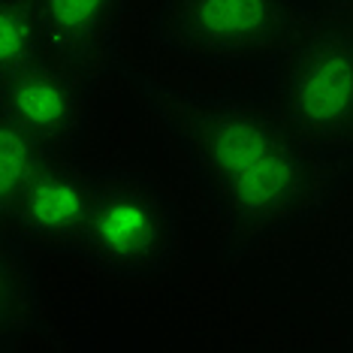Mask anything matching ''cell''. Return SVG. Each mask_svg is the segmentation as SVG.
<instances>
[{
    "instance_id": "1",
    "label": "cell",
    "mask_w": 353,
    "mask_h": 353,
    "mask_svg": "<svg viewBox=\"0 0 353 353\" xmlns=\"http://www.w3.org/2000/svg\"><path fill=\"white\" fill-rule=\"evenodd\" d=\"M196 175L245 239L269 236L314 199L311 157L299 130L260 103H203L181 115Z\"/></svg>"
},
{
    "instance_id": "2",
    "label": "cell",
    "mask_w": 353,
    "mask_h": 353,
    "mask_svg": "<svg viewBox=\"0 0 353 353\" xmlns=\"http://www.w3.org/2000/svg\"><path fill=\"white\" fill-rule=\"evenodd\" d=\"M76 251L106 275L142 278L166 269L179 251V218L170 196L136 172H100Z\"/></svg>"
},
{
    "instance_id": "3",
    "label": "cell",
    "mask_w": 353,
    "mask_h": 353,
    "mask_svg": "<svg viewBox=\"0 0 353 353\" xmlns=\"http://www.w3.org/2000/svg\"><path fill=\"white\" fill-rule=\"evenodd\" d=\"M287 118L302 139H353V37L320 34L287 70Z\"/></svg>"
},
{
    "instance_id": "4",
    "label": "cell",
    "mask_w": 353,
    "mask_h": 353,
    "mask_svg": "<svg viewBox=\"0 0 353 353\" xmlns=\"http://www.w3.org/2000/svg\"><path fill=\"white\" fill-rule=\"evenodd\" d=\"M172 34L203 61H251L269 54L290 28V0H175Z\"/></svg>"
},
{
    "instance_id": "5",
    "label": "cell",
    "mask_w": 353,
    "mask_h": 353,
    "mask_svg": "<svg viewBox=\"0 0 353 353\" xmlns=\"http://www.w3.org/2000/svg\"><path fill=\"white\" fill-rule=\"evenodd\" d=\"M0 112L28 127L52 154H67L85 130V79L73 63L37 58L25 70L0 79Z\"/></svg>"
},
{
    "instance_id": "6",
    "label": "cell",
    "mask_w": 353,
    "mask_h": 353,
    "mask_svg": "<svg viewBox=\"0 0 353 353\" xmlns=\"http://www.w3.org/2000/svg\"><path fill=\"white\" fill-rule=\"evenodd\" d=\"M97 179L100 172L54 154L10 212L15 230L49 248H79L97 196Z\"/></svg>"
},
{
    "instance_id": "7",
    "label": "cell",
    "mask_w": 353,
    "mask_h": 353,
    "mask_svg": "<svg viewBox=\"0 0 353 353\" xmlns=\"http://www.w3.org/2000/svg\"><path fill=\"white\" fill-rule=\"evenodd\" d=\"M46 43L67 61H91L109 46L124 0H37Z\"/></svg>"
},
{
    "instance_id": "8",
    "label": "cell",
    "mask_w": 353,
    "mask_h": 353,
    "mask_svg": "<svg viewBox=\"0 0 353 353\" xmlns=\"http://www.w3.org/2000/svg\"><path fill=\"white\" fill-rule=\"evenodd\" d=\"M54 154L28 127L0 112V208L6 214L15 208L25 190L37 181Z\"/></svg>"
},
{
    "instance_id": "9",
    "label": "cell",
    "mask_w": 353,
    "mask_h": 353,
    "mask_svg": "<svg viewBox=\"0 0 353 353\" xmlns=\"http://www.w3.org/2000/svg\"><path fill=\"white\" fill-rule=\"evenodd\" d=\"M37 320V287L21 248L15 239L0 245V329L6 339H21Z\"/></svg>"
},
{
    "instance_id": "10",
    "label": "cell",
    "mask_w": 353,
    "mask_h": 353,
    "mask_svg": "<svg viewBox=\"0 0 353 353\" xmlns=\"http://www.w3.org/2000/svg\"><path fill=\"white\" fill-rule=\"evenodd\" d=\"M43 43L46 28L37 0H0V79L34 63Z\"/></svg>"
}]
</instances>
